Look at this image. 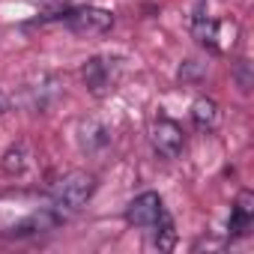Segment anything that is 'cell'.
Here are the masks:
<instances>
[{
    "label": "cell",
    "mask_w": 254,
    "mask_h": 254,
    "mask_svg": "<svg viewBox=\"0 0 254 254\" xmlns=\"http://www.w3.org/2000/svg\"><path fill=\"white\" fill-rule=\"evenodd\" d=\"M60 93H63L60 81H57L54 75H48V72H42V75L27 87V99H30V108H33V111H48V108L60 99Z\"/></svg>",
    "instance_id": "6"
},
{
    "label": "cell",
    "mask_w": 254,
    "mask_h": 254,
    "mask_svg": "<svg viewBox=\"0 0 254 254\" xmlns=\"http://www.w3.org/2000/svg\"><path fill=\"white\" fill-rule=\"evenodd\" d=\"M191 120H194L197 129H212V126L218 123V105H215L212 99H206V96L194 99V105H191Z\"/></svg>",
    "instance_id": "11"
},
{
    "label": "cell",
    "mask_w": 254,
    "mask_h": 254,
    "mask_svg": "<svg viewBox=\"0 0 254 254\" xmlns=\"http://www.w3.org/2000/svg\"><path fill=\"white\" fill-rule=\"evenodd\" d=\"M81 78H84V84H87V90L93 96H102L111 87V69H108V63L102 57H90L84 63V69H81Z\"/></svg>",
    "instance_id": "9"
},
{
    "label": "cell",
    "mask_w": 254,
    "mask_h": 254,
    "mask_svg": "<svg viewBox=\"0 0 254 254\" xmlns=\"http://www.w3.org/2000/svg\"><path fill=\"white\" fill-rule=\"evenodd\" d=\"M203 75H206V63H200V60H183V66L177 72V78L183 84H200Z\"/></svg>",
    "instance_id": "14"
},
{
    "label": "cell",
    "mask_w": 254,
    "mask_h": 254,
    "mask_svg": "<svg viewBox=\"0 0 254 254\" xmlns=\"http://www.w3.org/2000/svg\"><path fill=\"white\" fill-rule=\"evenodd\" d=\"M215 24H218V21L206 18L203 12H194V18H191V33H194V39H197L200 45L212 48V51H215Z\"/></svg>",
    "instance_id": "12"
},
{
    "label": "cell",
    "mask_w": 254,
    "mask_h": 254,
    "mask_svg": "<svg viewBox=\"0 0 254 254\" xmlns=\"http://www.w3.org/2000/svg\"><path fill=\"white\" fill-rule=\"evenodd\" d=\"M66 24H69L75 33L102 36V33H111L114 15H111L108 9H99V6H81V9H72V12L66 15Z\"/></svg>",
    "instance_id": "3"
},
{
    "label": "cell",
    "mask_w": 254,
    "mask_h": 254,
    "mask_svg": "<svg viewBox=\"0 0 254 254\" xmlns=\"http://www.w3.org/2000/svg\"><path fill=\"white\" fill-rule=\"evenodd\" d=\"M78 144H81V150L84 153H99V150H105L108 144H111V132H108V126L105 123H99V120H81V126H78Z\"/></svg>",
    "instance_id": "7"
},
{
    "label": "cell",
    "mask_w": 254,
    "mask_h": 254,
    "mask_svg": "<svg viewBox=\"0 0 254 254\" xmlns=\"http://www.w3.org/2000/svg\"><path fill=\"white\" fill-rule=\"evenodd\" d=\"M150 144H153V150L162 159H177L183 153V147H186V135L180 129V123L162 117V120L153 123V129H150Z\"/></svg>",
    "instance_id": "2"
},
{
    "label": "cell",
    "mask_w": 254,
    "mask_h": 254,
    "mask_svg": "<svg viewBox=\"0 0 254 254\" xmlns=\"http://www.w3.org/2000/svg\"><path fill=\"white\" fill-rule=\"evenodd\" d=\"M96 194V177L87 171H69L57 186H54V206L60 209H84L87 200Z\"/></svg>",
    "instance_id": "1"
},
{
    "label": "cell",
    "mask_w": 254,
    "mask_h": 254,
    "mask_svg": "<svg viewBox=\"0 0 254 254\" xmlns=\"http://www.w3.org/2000/svg\"><path fill=\"white\" fill-rule=\"evenodd\" d=\"M251 218H254V194H251V191H239V194H236V203H233V212H230V218H227L230 236L248 233Z\"/></svg>",
    "instance_id": "8"
},
{
    "label": "cell",
    "mask_w": 254,
    "mask_h": 254,
    "mask_svg": "<svg viewBox=\"0 0 254 254\" xmlns=\"http://www.w3.org/2000/svg\"><path fill=\"white\" fill-rule=\"evenodd\" d=\"M6 111H9V96L0 93V114H6Z\"/></svg>",
    "instance_id": "17"
},
{
    "label": "cell",
    "mask_w": 254,
    "mask_h": 254,
    "mask_svg": "<svg viewBox=\"0 0 254 254\" xmlns=\"http://www.w3.org/2000/svg\"><path fill=\"white\" fill-rule=\"evenodd\" d=\"M233 78H236V87L242 90V93H251V87H254V69H251V63L242 57V60H236V66H233Z\"/></svg>",
    "instance_id": "15"
},
{
    "label": "cell",
    "mask_w": 254,
    "mask_h": 254,
    "mask_svg": "<svg viewBox=\"0 0 254 254\" xmlns=\"http://www.w3.org/2000/svg\"><path fill=\"white\" fill-rule=\"evenodd\" d=\"M156 227V236H153V245L159 251H171L177 245V230H174V221L168 218V212H162V218L153 224Z\"/></svg>",
    "instance_id": "13"
},
{
    "label": "cell",
    "mask_w": 254,
    "mask_h": 254,
    "mask_svg": "<svg viewBox=\"0 0 254 254\" xmlns=\"http://www.w3.org/2000/svg\"><path fill=\"white\" fill-rule=\"evenodd\" d=\"M165 206H162V197L156 191H144L138 194L129 206H126V221L132 227H153L159 218H162Z\"/></svg>",
    "instance_id": "5"
},
{
    "label": "cell",
    "mask_w": 254,
    "mask_h": 254,
    "mask_svg": "<svg viewBox=\"0 0 254 254\" xmlns=\"http://www.w3.org/2000/svg\"><path fill=\"white\" fill-rule=\"evenodd\" d=\"M30 168V147L24 141H15L12 147H6V153L0 156V171L6 177H21Z\"/></svg>",
    "instance_id": "10"
},
{
    "label": "cell",
    "mask_w": 254,
    "mask_h": 254,
    "mask_svg": "<svg viewBox=\"0 0 254 254\" xmlns=\"http://www.w3.org/2000/svg\"><path fill=\"white\" fill-rule=\"evenodd\" d=\"M203 248L215 251V248H224V242H218V239H197L194 242V251H203Z\"/></svg>",
    "instance_id": "16"
},
{
    "label": "cell",
    "mask_w": 254,
    "mask_h": 254,
    "mask_svg": "<svg viewBox=\"0 0 254 254\" xmlns=\"http://www.w3.org/2000/svg\"><path fill=\"white\" fill-rule=\"evenodd\" d=\"M63 224V212L60 209H36L30 215H24L21 221H15L6 233L21 239V236H36V233H48V230H57Z\"/></svg>",
    "instance_id": "4"
}]
</instances>
